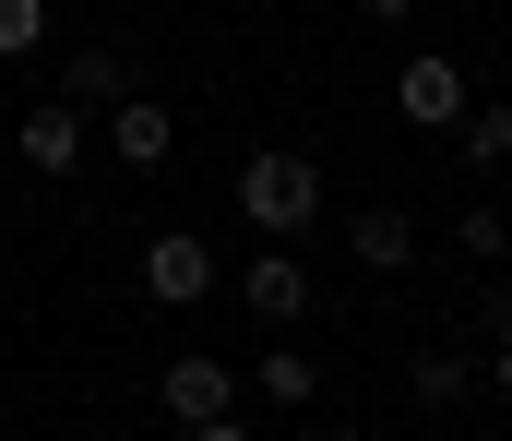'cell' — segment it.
<instances>
[{
    "label": "cell",
    "mask_w": 512,
    "mask_h": 441,
    "mask_svg": "<svg viewBox=\"0 0 512 441\" xmlns=\"http://www.w3.org/2000/svg\"><path fill=\"white\" fill-rule=\"evenodd\" d=\"M239 215H251L262 239H298V227H322V167L298 144H262L251 167H239Z\"/></svg>",
    "instance_id": "6da1fadb"
},
{
    "label": "cell",
    "mask_w": 512,
    "mask_h": 441,
    "mask_svg": "<svg viewBox=\"0 0 512 441\" xmlns=\"http://www.w3.org/2000/svg\"><path fill=\"white\" fill-rule=\"evenodd\" d=\"M143 298H155V310H203V298H215V251H203L191 227H155V239H143Z\"/></svg>",
    "instance_id": "7a4b0ae2"
},
{
    "label": "cell",
    "mask_w": 512,
    "mask_h": 441,
    "mask_svg": "<svg viewBox=\"0 0 512 441\" xmlns=\"http://www.w3.org/2000/svg\"><path fill=\"white\" fill-rule=\"evenodd\" d=\"M84 132H96V120H84L72 96H36V108L12 120V155H24L36 179H72V167H84Z\"/></svg>",
    "instance_id": "3957f363"
},
{
    "label": "cell",
    "mask_w": 512,
    "mask_h": 441,
    "mask_svg": "<svg viewBox=\"0 0 512 441\" xmlns=\"http://www.w3.org/2000/svg\"><path fill=\"white\" fill-rule=\"evenodd\" d=\"M239 298H251V322H310V263H298V239H262Z\"/></svg>",
    "instance_id": "277c9868"
},
{
    "label": "cell",
    "mask_w": 512,
    "mask_h": 441,
    "mask_svg": "<svg viewBox=\"0 0 512 441\" xmlns=\"http://www.w3.org/2000/svg\"><path fill=\"white\" fill-rule=\"evenodd\" d=\"M393 108H405L417 132H453V120H465V72H453L441 48H417V60L393 72Z\"/></svg>",
    "instance_id": "5b68a950"
},
{
    "label": "cell",
    "mask_w": 512,
    "mask_h": 441,
    "mask_svg": "<svg viewBox=\"0 0 512 441\" xmlns=\"http://www.w3.org/2000/svg\"><path fill=\"white\" fill-rule=\"evenodd\" d=\"M96 120H108V155H120V167H167V155H179V120H167L143 84H131L120 108H96Z\"/></svg>",
    "instance_id": "8992f818"
},
{
    "label": "cell",
    "mask_w": 512,
    "mask_h": 441,
    "mask_svg": "<svg viewBox=\"0 0 512 441\" xmlns=\"http://www.w3.org/2000/svg\"><path fill=\"white\" fill-rule=\"evenodd\" d=\"M131 84H143V72H131V48H108V36H84V48L60 60V96H72L84 120H96V108H120Z\"/></svg>",
    "instance_id": "52a82bcc"
},
{
    "label": "cell",
    "mask_w": 512,
    "mask_h": 441,
    "mask_svg": "<svg viewBox=\"0 0 512 441\" xmlns=\"http://www.w3.org/2000/svg\"><path fill=\"white\" fill-rule=\"evenodd\" d=\"M155 394H167V418H227V406H239V370L191 346V358H167V382H155Z\"/></svg>",
    "instance_id": "ba28073f"
},
{
    "label": "cell",
    "mask_w": 512,
    "mask_h": 441,
    "mask_svg": "<svg viewBox=\"0 0 512 441\" xmlns=\"http://www.w3.org/2000/svg\"><path fill=\"white\" fill-rule=\"evenodd\" d=\"M346 251H358L370 275H405V263H417V215H393V203H370V215L346 227Z\"/></svg>",
    "instance_id": "9c48e42d"
},
{
    "label": "cell",
    "mask_w": 512,
    "mask_h": 441,
    "mask_svg": "<svg viewBox=\"0 0 512 441\" xmlns=\"http://www.w3.org/2000/svg\"><path fill=\"white\" fill-rule=\"evenodd\" d=\"M405 394H417V406H465V394H477V370H465L453 346H417V370H405Z\"/></svg>",
    "instance_id": "30bf717a"
},
{
    "label": "cell",
    "mask_w": 512,
    "mask_h": 441,
    "mask_svg": "<svg viewBox=\"0 0 512 441\" xmlns=\"http://www.w3.org/2000/svg\"><path fill=\"white\" fill-rule=\"evenodd\" d=\"M453 144H465V167L489 179V167H512V108H465L453 120Z\"/></svg>",
    "instance_id": "8fae6325"
},
{
    "label": "cell",
    "mask_w": 512,
    "mask_h": 441,
    "mask_svg": "<svg viewBox=\"0 0 512 441\" xmlns=\"http://www.w3.org/2000/svg\"><path fill=\"white\" fill-rule=\"evenodd\" d=\"M262 406H310V394H322V370H310V358H298V346H262Z\"/></svg>",
    "instance_id": "7c38bea8"
},
{
    "label": "cell",
    "mask_w": 512,
    "mask_h": 441,
    "mask_svg": "<svg viewBox=\"0 0 512 441\" xmlns=\"http://www.w3.org/2000/svg\"><path fill=\"white\" fill-rule=\"evenodd\" d=\"M453 251H465V263H501V251H512V215L489 203V191H477V203L453 215Z\"/></svg>",
    "instance_id": "4fadbf2b"
},
{
    "label": "cell",
    "mask_w": 512,
    "mask_h": 441,
    "mask_svg": "<svg viewBox=\"0 0 512 441\" xmlns=\"http://www.w3.org/2000/svg\"><path fill=\"white\" fill-rule=\"evenodd\" d=\"M36 36H48V0H0V60H24Z\"/></svg>",
    "instance_id": "5bb4252c"
},
{
    "label": "cell",
    "mask_w": 512,
    "mask_h": 441,
    "mask_svg": "<svg viewBox=\"0 0 512 441\" xmlns=\"http://www.w3.org/2000/svg\"><path fill=\"white\" fill-rule=\"evenodd\" d=\"M179 441H251L239 418H179Z\"/></svg>",
    "instance_id": "9a60e30c"
},
{
    "label": "cell",
    "mask_w": 512,
    "mask_h": 441,
    "mask_svg": "<svg viewBox=\"0 0 512 441\" xmlns=\"http://www.w3.org/2000/svg\"><path fill=\"white\" fill-rule=\"evenodd\" d=\"M489 382H501V394H512V322H501V334H489Z\"/></svg>",
    "instance_id": "2e32d148"
},
{
    "label": "cell",
    "mask_w": 512,
    "mask_h": 441,
    "mask_svg": "<svg viewBox=\"0 0 512 441\" xmlns=\"http://www.w3.org/2000/svg\"><path fill=\"white\" fill-rule=\"evenodd\" d=\"M358 12H370V24H417V0H358Z\"/></svg>",
    "instance_id": "e0dca14e"
},
{
    "label": "cell",
    "mask_w": 512,
    "mask_h": 441,
    "mask_svg": "<svg viewBox=\"0 0 512 441\" xmlns=\"http://www.w3.org/2000/svg\"><path fill=\"white\" fill-rule=\"evenodd\" d=\"M477 441H512V418H489V430H477Z\"/></svg>",
    "instance_id": "ac0fdd59"
},
{
    "label": "cell",
    "mask_w": 512,
    "mask_h": 441,
    "mask_svg": "<svg viewBox=\"0 0 512 441\" xmlns=\"http://www.w3.org/2000/svg\"><path fill=\"white\" fill-rule=\"evenodd\" d=\"M322 441H370V430H322Z\"/></svg>",
    "instance_id": "d6986e66"
}]
</instances>
